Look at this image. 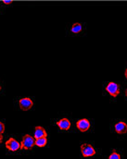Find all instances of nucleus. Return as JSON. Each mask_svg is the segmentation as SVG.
Returning <instances> with one entry per match:
<instances>
[{
  "mask_svg": "<svg viewBox=\"0 0 127 159\" xmlns=\"http://www.w3.org/2000/svg\"><path fill=\"white\" fill-rule=\"evenodd\" d=\"M0 91H1V83H0Z\"/></svg>",
  "mask_w": 127,
  "mask_h": 159,
  "instance_id": "a211bd4d",
  "label": "nucleus"
},
{
  "mask_svg": "<svg viewBox=\"0 0 127 159\" xmlns=\"http://www.w3.org/2000/svg\"><path fill=\"white\" fill-rule=\"evenodd\" d=\"M81 153L84 157H91L96 155V150L91 144L83 143L81 145Z\"/></svg>",
  "mask_w": 127,
  "mask_h": 159,
  "instance_id": "7ed1b4c3",
  "label": "nucleus"
},
{
  "mask_svg": "<svg viewBox=\"0 0 127 159\" xmlns=\"http://www.w3.org/2000/svg\"><path fill=\"white\" fill-rule=\"evenodd\" d=\"M4 131H5V125H4V123H2L0 121V134H2Z\"/></svg>",
  "mask_w": 127,
  "mask_h": 159,
  "instance_id": "ddd939ff",
  "label": "nucleus"
},
{
  "mask_svg": "<svg viewBox=\"0 0 127 159\" xmlns=\"http://www.w3.org/2000/svg\"><path fill=\"white\" fill-rule=\"evenodd\" d=\"M2 140H3V137H2V135L0 134V143L2 142Z\"/></svg>",
  "mask_w": 127,
  "mask_h": 159,
  "instance_id": "2eb2a0df",
  "label": "nucleus"
},
{
  "mask_svg": "<svg viewBox=\"0 0 127 159\" xmlns=\"http://www.w3.org/2000/svg\"><path fill=\"white\" fill-rule=\"evenodd\" d=\"M43 137H46V131L43 129L42 127H35V138L38 139V138H43Z\"/></svg>",
  "mask_w": 127,
  "mask_h": 159,
  "instance_id": "1a4fd4ad",
  "label": "nucleus"
},
{
  "mask_svg": "<svg viewBox=\"0 0 127 159\" xmlns=\"http://www.w3.org/2000/svg\"><path fill=\"white\" fill-rule=\"evenodd\" d=\"M114 129L118 134L127 133V124L124 121H119L114 125Z\"/></svg>",
  "mask_w": 127,
  "mask_h": 159,
  "instance_id": "6e6552de",
  "label": "nucleus"
},
{
  "mask_svg": "<svg viewBox=\"0 0 127 159\" xmlns=\"http://www.w3.org/2000/svg\"><path fill=\"white\" fill-rule=\"evenodd\" d=\"M125 95H126V97H127V90L125 91Z\"/></svg>",
  "mask_w": 127,
  "mask_h": 159,
  "instance_id": "f3484780",
  "label": "nucleus"
},
{
  "mask_svg": "<svg viewBox=\"0 0 127 159\" xmlns=\"http://www.w3.org/2000/svg\"><path fill=\"white\" fill-rule=\"evenodd\" d=\"M76 127H77V129H78L80 131H83V132L87 131V130L90 129V121L86 119H80V120L77 121Z\"/></svg>",
  "mask_w": 127,
  "mask_h": 159,
  "instance_id": "423d86ee",
  "label": "nucleus"
},
{
  "mask_svg": "<svg viewBox=\"0 0 127 159\" xmlns=\"http://www.w3.org/2000/svg\"><path fill=\"white\" fill-rule=\"evenodd\" d=\"M3 3H4V4H6V5H10V4H11V2H10V1H4Z\"/></svg>",
  "mask_w": 127,
  "mask_h": 159,
  "instance_id": "4468645a",
  "label": "nucleus"
},
{
  "mask_svg": "<svg viewBox=\"0 0 127 159\" xmlns=\"http://www.w3.org/2000/svg\"><path fill=\"white\" fill-rule=\"evenodd\" d=\"M125 78H126V79H127V70H125Z\"/></svg>",
  "mask_w": 127,
  "mask_h": 159,
  "instance_id": "dca6fc26",
  "label": "nucleus"
},
{
  "mask_svg": "<svg viewBox=\"0 0 127 159\" xmlns=\"http://www.w3.org/2000/svg\"><path fill=\"white\" fill-rule=\"evenodd\" d=\"M106 91L107 93L112 96V97H117L119 93H120V86L118 83L116 82H113V81H111L107 84L106 86Z\"/></svg>",
  "mask_w": 127,
  "mask_h": 159,
  "instance_id": "f03ea898",
  "label": "nucleus"
},
{
  "mask_svg": "<svg viewBox=\"0 0 127 159\" xmlns=\"http://www.w3.org/2000/svg\"><path fill=\"white\" fill-rule=\"evenodd\" d=\"M21 148L22 149H25V150H30L32 149L35 145V140L33 136L29 135V134H26L23 138H22V141H21Z\"/></svg>",
  "mask_w": 127,
  "mask_h": 159,
  "instance_id": "f257e3e1",
  "label": "nucleus"
},
{
  "mask_svg": "<svg viewBox=\"0 0 127 159\" xmlns=\"http://www.w3.org/2000/svg\"><path fill=\"white\" fill-rule=\"evenodd\" d=\"M109 159H122V157H121L120 154H118L116 151H112V153L109 157Z\"/></svg>",
  "mask_w": 127,
  "mask_h": 159,
  "instance_id": "f8f14e48",
  "label": "nucleus"
},
{
  "mask_svg": "<svg viewBox=\"0 0 127 159\" xmlns=\"http://www.w3.org/2000/svg\"><path fill=\"white\" fill-rule=\"evenodd\" d=\"M46 143H47L46 137H43V138L35 139V145H37V146H39V147H44V146H45Z\"/></svg>",
  "mask_w": 127,
  "mask_h": 159,
  "instance_id": "9b49d317",
  "label": "nucleus"
},
{
  "mask_svg": "<svg viewBox=\"0 0 127 159\" xmlns=\"http://www.w3.org/2000/svg\"><path fill=\"white\" fill-rule=\"evenodd\" d=\"M56 124L62 130H69L71 129V125H72L71 124V121L68 119H66V118L59 119V121H57Z\"/></svg>",
  "mask_w": 127,
  "mask_h": 159,
  "instance_id": "0eeeda50",
  "label": "nucleus"
},
{
  "mask_svg": "<svg viewBox=\"0 0 127 159\" xmlns=\"http://www.w3.org/2000/svg\"><path fill=\"white\" fill-rule=\"evenodd\" d=\"M82 31H83V25L81 23H74L71 28V32L75 34H80Z\"/></svg>",
  "mask_w": 127,
  "mask_h": 159,
  "instance_id": "9d476101",
  "label": "nucleus"
},
{
  "mask_svg": "<svg viewBox=\"0 0 127 159\" xmlns=\"http://www.w3.org/2000/svg\"><path fill=\"white\" fill-rule=\"evenodd\" d=\"M19 106H20L21 109H22V110H29L33 107L34 102L31 98L24 97V98H21L19 100Z\"/></svg>",
  "mask_w": 127,
  "mask_h": 159,
  "instance_id": "20e7f679",
  "label": "nucleus"
},
{
  "mask_svg": "<svg viewBox=\"0 0 127 159\" xmlns=\"http://www.w3.org/2000/svg\"><path fill=\"white\" fill-rule=\"evenodd\" d=\"M6 147H7L9 151L16 152V151H18V150L21 147V143H20L17 140H15L14 138H9V139L7 141V143H6Z\"/></svg>",
  "mask_w": 127,
  "mask_h": 159,
  "instance_id": "39448f33",
  "label": "nucleus"
}]
</instances>
